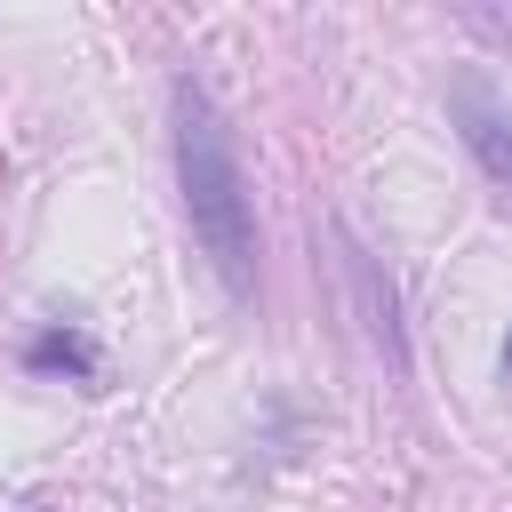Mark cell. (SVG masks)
Listing matches in <instances>:
<instances>
[{"instance_id":"1","label":"cell","mask_w":512,"mask_h":512,"mask_svg":"<svg viewBox=\"0 0 512 512\" xmlns=\"http://www.w3.org/2000/svg\"><path fill=\"white\" fill-rule=\"evenodd\" d=\"M176 184H184L192 240L208 248L224 288L248 296L256 288V208H248V176H240L232 128H224V112H216V96L200 80H176Z\"/></svg>"},{"instance_id":"2","label":"cell","mask_w":512,"mask_h":512,"mask_svg":"<svg viewBox=\"0 0 512 512\" xmlns=\"http://www.w3.org/2000/svg\"><path fill=\"white\" fill-rule=\"evenodd\" d=\"M448 112H456V128H464V144H472V160L512 192V104L480 80V72H456V88H448Z\"/></svg>"},{"instance_id":"3","label":"cell","mask_w":512,"mask_h":512,"mask_svg":"<svg viewBox=\"0 0 512 512\" xmlns=\"http://www.w3.org/2000/svg\"><path fill=\"white\" fill-rule=\"evenodd\" d=\"M24 368H64V376H96V344L80 328H40L24 344Z\"/></svg>"},{"instance_id":"4","label":"cell","mask_w":512,"mask_h":512,"mask_svg":"<svg viewBox=\"0 0 512 512\" xmlns=\"http://www.w3.org/2000/svg\"><path fill=\"white\" fill-rule=\"evenodd\" d=\"M504 384H512V336H504Z\"/></svg>"}]
</instances>
